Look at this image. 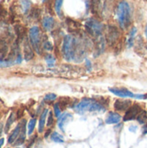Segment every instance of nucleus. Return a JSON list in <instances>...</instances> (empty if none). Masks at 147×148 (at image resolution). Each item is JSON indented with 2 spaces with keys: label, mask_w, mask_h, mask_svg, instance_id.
Instances as JSON below:
<instances>
[{
  "label": "nucleus",
  "mask_w": 147,
  "mask_h": 148,
  "mask_svg": "<svg viewBox=\"0 0 147 148\" xmlns=\"http://www.w3.org/2000/svg\"><path fill=\"white\" fill-rule=\"evenodd\" d=\"M116 16L118 22L120 23V26L121 29H126L129 27L132 21L131 16V8L127 2L121 1L117 7L116 10Z\"/></svg>",
  "instance_id": "obj_1"
},
{
  "label": "nucleus",
  "mask_w": 147,
  "mask_h": 148,
  "mask_svg": "<svg viewBox=\"0 0 147 148\" xmlns=\"http://www.w3.org/2000/svg\"><path fill=\"white\" fill-rule=\"evenodd\" d=\"M103 110L104 107L99 101L89 98L81 100L75 106V111L80 114H83L86 112H101Z\"/></svg>",
  "instance_id": "obj_2"
},
{
  "label": "nucleus",
  "mask_w": 147,
  "mask_h": 148,
  "mask_svg": "<svg viewBox=\"0 0 147 148\" xmlns=\"http://www.w3.org/2000/svg\"><path fill=\"white\" fill-rule=\"evenodd\" d=\"M62 56L68 62L75 60V37L72 35H67L62 42Z\"/></svg>",
  "instance_id": "obj_3"
},
{
  "label": "nucleus",
  "mask_w": 147,
  "mask_h": 148,
  "mask_svg": "<svg viewBox=\"0 0 147 148\" xmlns=\"http://www.w3.org/2000/svg\"><path fill=\"white\" fill-rule=\"evenodd\" d=\"M29 37L30 44L32 45L36 52L37 54H42V35H41L40 29L37 26H33L29 29Z\"/></svg>",
  "instance_id": "obj_4"
},
{
  "label": "nucleus",
  "mask_w": 147,
  "mask_h": 148,
  "mask_svg": "<svg viewBox=\"0 0 147 148\" xmlns=\"http://www.w3.org/2000/svg\"><path fill=\"white\" fill-rule=\"evenodd\" d=\"M85 28L87 31L94 37H99L103 31L102 23L95 18H89L85 23Z\"/></svg>",
  "instance_id": "obj_5"
},
{
  "label": "nucleus",
  "mask_w": 147,
  "mask_h": 148,
  "mask_svg": "<svg viewBox=\"0 0 147 148\" xmlns=\"http://www.w3.org/2000/svg\"><path fill=\"white\" fill-rule=\"evenodd\" d=\"M120 36V30L117 27L111 26V25L107 27L106 40L110 46H113L119 41Z\"/></svg>",
  "instance_id": "obj_6"
},
{
  "label": "nucleus",
  "mask_w": 147,
  "mask_h": 148,
  "mask_svg": "<svg viewBox=\"0 0 147 148\" xmlns=\"http://www.w3.org/2000/svg\"><path fill=\"white\" fill-rule=\"evenodd\" d=\"M140 111H141V108L138 104L133 105L132 107H130L126 110L125 116L123 118L124 121H133L134 119H137V116L139 115Z\"/></svg>",
  "instance_id": "obj_7"
},
{
  "label": "nucleus",
  "mask_w": 147,
  "mask_h": 148,
  "mask_svg": "<svg viewBox=\"0 0 147 148\" xmlns=\"http://www.w3.org/2000/svg\"><path fill=\"white\" fill-rule=\"evenodd\" d=\"M23 54H24L25 61H30L34 57V51L29 42V39L26 37L24 39V43H23Z\"/></svg>",
  "instance_id": "obj_8"
},
{
  "label": "nucleus",
  "mask_w": 147,
  "mask_h": 148,
  "mask_svg": "<svg viewBox=\"0 0 147 148\" xmlns=\"http://www.w3.org/2000/svg\"><path fill=\"white\" fill-rule=\"evenodd\" d=\"M73 119V115L69 113H64L63 114H62L59 118H58V127L59 128L64 132L65 130V127L67 126V124Z\"/></svg>",
  "instance_id": "obj_9"
},
{
  "label": "nucleus",
  "mask_w": 147,
  "mask_h": 148,
  "mask_svg": "<svg viewBox=\"0 0 147 148\" xmlns=\"http://www.w3.org/2000/svg\"><path fill=\"white\" fill-rule=\"evenodd\" d=\"M110 92H112L113 94H114L115 95L119 96V97H122V98H126V97H135V95L127 90V89H124V88H109Z\"/></svg>",
  "instance_id": "obj_10"
},
{
  "label": "nucleus",
  "mask_w": 147,
  "mask_h": 148,
  "mask_svg": "<svg viewBox=\"0 0 147 148\" xmlns=\"http://www.w3.org/2000/svg\"><path fill=\"white\" fill-rule=\"evenodd\" d=\"M20 124H21V132H20V134L17 138V140H16V143L15 145L16 146H20L22 144L24 143L25 141V135H26V120H22L20 121Z\"/></svg>",
  "instance_id": "obj_11"
},
{
  "label": "nucleus",
  "mask_w": 147,
  "mask_h": 148,
  "mask_svg": "<svg viewBox=\"0 0 147 148\" xmlns=\"http://www.w3.org/2000/svg\"><path fill=\"white\" fill-rule=\"evenodd\" d=\"M132 102L129 100H117L114 102V108L117 111H126L127 110Z\"/></svg>",
  "instance_id": "obj_12"
},
{
  "label": "nucleus",
  "mask_w": 147,
  "mask_h": 148,
  "mask_svg": "<svg viewBox=\"0 0 147 148\" xmlns=\"http://www.w3.org/2000/svg\"><path fill=\"white\" fill-rule=\"evenodd\" d=\"M42 27L45 30H51L55 26V19L52 16H44L42 22Z\"/></svg>",
  "instance_id": "obj_13"
},
{
  "label": "nucleus",
  "mask_w": 147,
  "mask_h": 148,
  "mask_svg": "<svg viewBox=\"0 0 147 148\" xmlns=\"http://www.w3.org/2000/svg\"><path fill=\"white\" fill-rule=\"evenodd\" d=\"M105 38L101 36L99 37H97V42H96V49H95V56H97L98 55H100L101 53H102L105 49Z\"/></svg>",
  "instance_id": "obj_14"
},
{
  "label": "nucleus",
  "mask_w": 147,
  "mask_h": 148,
  "mask_svg": "<svg viewBox=\"0 0 147 148\" xmlns=\"http://www.w3.org/2000/svg\"><path fill=\"white\" fill-rule=\"evenodd\" d=\"M121 116L119 114L116 113H109L108 116L106 119V123L107 124H117L120 121Z\"/></svg>",
  "instance_id": "obj_15"
},
{
  "label": "nucleus",
  "mask_w": 147,
  "mask_h": 148,
  "mask_svg": "<svg viewBox=\"0 0 147 148\" xmlns=\"http://www.w3.org/2000/svg\"><path fill=\"white\" fill-rule=\"evenodd\" d=\"M20 132H21V124L19 123V124L16 127V128L13 130L12 134H11L10 135V137H9V139H8L9 144H13V143L17 140L18 136H19V134H20Z\"/></svg>",
  "instance_id": "obj_16"
},
{
  "label": "nucleus",
  "mask_w": 147,
  "mask_h": 148,
  "mask_svg": "<svg viewBox=\"0 0 147 148\" xmlns=\"http://www.w3.org/2000/svg\"><path fill=\"white\" fill-rule=\"evenodd\" d=\"M49 114V110L48 109H44L42 111V113L41 114L40 116V120H39V125H38V132L39 133H42L43 129H44V126H45V121H46V117Z\"/></svg>",
  "instance_id": "obj_17"
},
{
  "label": "nucleus",
  "mask_w": 147,
  "mask_h": 148,
  "mask_svg": "<svg viewBox=\"0 0 147 148\" xmlns=\"http://www.w3.org/2000/svg\"><path fill=\"white\" fill-rule=\"evenodd\" d=\"M14 29H15V32L17 36L18 40H23L25 37V29L22 25L16 24L14 27Z\"/></svg>",
  "instance_id": "obj_18"
},
{
  "label": "nucleus",
  "mask_w": 147,
  "mask_h": 148,
  "mask_svg": "<svg viewBox=\"0 0 147 148\" xmlns=\"http://www.w3.org/2000/svg\"><path fill=\"white\" fill-rule=\"evenodd\" d=\"M136 32H137V29L135 27H133L131 29L130 33H129V36H128V39H127V42H126V44H127V47L128 48L133 47V42H134V36L136 35Z\"/></svg>",
  "instance_id": "obj_19"
},
{
  "label": "nucleus",
  "mask_w": 147,
  "mask_h": 148,
  "mask_svg": "<svg viewBox=\"0 0 147 148\" xmlns=\"http://www.w3.org/2000/svg\"><path fill=\"white\" fill-rule=\"evenodd\" d=\"M90 6L94 14H98L101 7V0H90Z\"/></svg>",
  "instance_id": "obj_20"
},
{
  "label": "nucleus",
  "mask_w": 147,
  "mask_h": 148,
  "mask_svg": "<svg viewBox=\"0 0 147 148\" xmlns=\"http://www.w3.org/2000/svg\"><path fill=\"white\" fill-rule=\"evenodd\" d=\"M14 121H15V114H14V113H11V114H10V116L8 117L7 121H6V123H5V126H4V133H5V134H7V133L9 132V130H10L11 125L13 124Z\"/></svg>",
  "instance_id": "obj_21"
},
{
  "label": "nucleus",
  "mask_w": 147,
  "mask_h": 148,
  "mask_svg": "<svg viewBox=\"0 0 147 148\" xmlns=\"http://www.w3.org/2000/svg\"><path fill=\"white\" fill-rule=\"evenodd\" d=\"M20 4H21L23 12L26 14L28 13V11L29 10L31 7V1L30 0H20Z\"/></svg>",
  "instance_id": "obj_22"
},
{
  "label": "nucleus",
  "mask_w": 147,
  "mask_h": 148,
  "mask_svg": "<svg viewBox=\"0 0 147 148\" xmlns=\"http://www.w3.org/2000/svg\"><path fill=\"white\" fill-rule=\"evenodd\" d=\"M137 121L139 124L143 125L147 121V112L145 110H141L139 115L137 116Z\"/></svg>",
  "instance_id": "obj_23"
},
{
  "label": "nucleus",
  "mask_w": 147,
  "mask_h": 148,
  "mask_svg": "<svg viewBox=\"0 0 147 148\" xmlns=\"http://www.w3.org/2000/svg\"><path fill=\"white\" fill-rule=\"evenodd\" d=\"M51 140L55 142V143H63L64 142V138L63 136H62L60 134H58L57 132H54L52 133L51 136H50Z\"/></svg>",
  "instance_id": "obj_24"
},
{
  "label": "nucleus",
  "mask_w": 147,
  "mask_h": 148,
  "mask_svg": "<svg viewBox=\"0 0 147 148\" xmlns=\"http://www.w3.org/2000/svg\"><path fill=\"white\" fill-rule=\"evenodd\" d=\"M63 0H55V10L59 16H62V5Z\"/></svg>",
  "instance_id": "obj_25"
},
{
  "label": "nucleus",
  "mask_w": 147,
  "mask_h": 148,
  "mask_svg": "<svg viewBox=\"0 0 147 148\" xmlns=\"http://www.w3.org/2000/svg\"><path fill=\"white\" fill-rule=\"evenodd\" d=\"M36 124V119H31L29 121V124H28V134H29V135L32 134V133H33V131L35 129Z\"/></svg>",
  "instance_id": "obj_26"
},
{
  "label": "nucleus",
  "mask_w": 147,
  "mask_h": 148,
  "mask_svg": "<svg viewBox=\"0 0 147 148\" xmlns=\"http://www.w3.org/2000/svg\"><path fill=\"white\" fill-rule=\"evenodd\" d=\"M16 64V62L14 61H9L6 59H0V68H7V67H10L12 65Z\"/></svg>",
  "instance_id": "obj_27"
},
{
  "label": "nucleus",
  "mask_w": 147,
  "mask_h": 148,
  "mask_svg": "<svg viewBox=\"0 0 147 148\" xmlns=\"http://www.w3.org/2000/svg\"><path fill=\"white\" fill-rule=\"evenodd\" d=\"M45 60H46V62H47V64H48L49 67H53L55 65V58L52 55H47L45 56Z\"/></svg>",
  "instance_id": "obj_28"
},
{
  "label": "nucleus",
  "mask_w": 147,
  "mask_h": 148,
  "mask_svg": "<svg viewBox=\"0 0 147 148\" xmlns=\"http://www.w3.org/2000/svg\"><path fill=\"white\" fill-rule=\"evenodd\" d=\"M56 95L55 94H53V93H49V94H47L45 96H44V101H49V102H51L53 101H55L56 99Z\"/></svg>",
  "instance_id": "obj_29"
},
{
  "label": "nucleus",
  "mask_w": 147,
  "mask_h": 148,
  "mask_svg": "<svg viewBox=\"0 0 147 148\" xmlns=\"http://www.w3.org/2000/svg\"><path fill=\"white\" fill-rule=\"evenodd\" d=\"M42 47H43V49H46V50H52V49H53V45H52V43H51L49 41H48V40L42 41Z\"/></svg>",
  "instance_id": "obj_30"
},
{
  "label": "nucleus",
  "mask_w": 147,
  "mask_h": 148,
  "mask_svg": "<svg viewBox=\"0 0 147 148\" xmlns=\"http://www.w3.org/2000/svg\"><path fill=\"white\" fill-rule=\"evenodd\" d=\"M54 113H55V116L56 118H59L61 116V108H60L59 103H55L54 105Z\"/></svg>",
  "instance_id": "obj_31"
},
{
  "label": "nucleus",
  "mask_w": 147,
  "mask_h": 148,
  "mask_svg": "<svg viewBox=\"0 0 147 148\" xmlns=\"http://www.w3.org/2000/svg\"><path fill=\"white\" fill-rule=\"evenodd\" d=\"M69 99L68 98H67V97H63V98H62V99H60V101L58 102L59 103V105H62V108H65L67 105H68L69 104Z\"/></svg>",
  "instance_id": "obj_32"
},
{
  "label": "nucleus",
  "mask_w": 147,
  "mask_h": 148,
  "mask_svg": "<svg viewBox=\"0 0 147 148\" xmlns=\"http://www.w3.org/2000/svg\"><path fill=\"white\" fill-rule=\"evenodd\" d=\"M54 123V117H53V114L52 112H49V117H48V121H47V126L48 127H51Z\"/></svg>",
  "instance_id": "obj_33"
},
{
  "label": "nucleus",
  "mask_w": 147,
  "mask_h": 148,
  "mask_svg": "<svg viewBox=\"0 0 147 148\" xmlns=\"http://www.w3.org/2000/svg\"><path fill=\"white\" fill-rule=\"evenodd\" d=\"M7 12L5 10V9L3 8V6L2 4H0V20L1 19H3L6 16Z\"/></svg>",
  "instance_id": "obj_34"
},
{
  "label": "nucleus",
  "mask_w": 147,
  "mask_h": 148,
  "mask_svg": "<svg viewBox=\"0 0 147 148\" xmlns=\"http://www.w3.org/2000/svg\"><path fill=\"white\" fill-rule=\"evenodd\" d=\"M137 99H146L147 95H135V97Z\"/></svg>",
  "instance_id": "obj_35"
},
{
  "label": "nucleus",
  "mask_w": 147,
  "mask_h": 148,
  "mask_svg": "<svg viewBox=\"0 0 147 148\" xmlns=\"http://www.w3.org/2000/svg\"><path fill=\"white\" fill-rule=\"evenodd\" d=\"M86 66L88 68V70H91L92 65H91V62H90L89 60H86Z\"/></svg>",
  "instance_id": "obj_36"
},
{
  "label": "nucleus",
  "mask_w": 147,
  "mask_h": 148,
  "mask_svg": "<svg viewBox=\"0 0 147 148\" xmlns=\"http://www.w3.org/2000/svg\"><path fill=\"white\" fill-rule=\"evenodd\" d=\"M23 114V111L22 109H19V110H17V116H16V117H17L18 119L22 118Z\"/></svg>",
  "instance_id": "obj_37"
},
{
  "label": "nucleus",
  "mask_w": 147,
  "mask_h": 148,
  "mask_svg": "<svg viewBox=\"0 0 147 148\" xmlns=\"http://www.w3.org/2000/svg\"><path fill=\"white\" fill-rule=\"evenodd\" d=\"M3 124L2 122H0V137L3 134Z\"/></svg>",
  "instance_id": "obj_38"
},
{
  "label": "nucleus",
  "mask_w": 147,
  "mask_h": 148,
  "mask_svg": "<svg viewBox=\"0 0 147 148\" xmlns=\"http://www.w3.org/2000/svg\"><path fill=\"white\" fill-rule=\"evenodd\" d=\"M144 55H145L146 58L147 59V45H146L145 48H144Z\"/></svg>",
  "instance_id": "obj_39"
},
{
  "label": "nucleus",
  "mask_w": 147,
  "mask_h": 148,
  "mask_svg": "<svg viewBox=\"0 0 147 148\" xmlns=\"http://www.w3.org/2000/svg\"><path fill=\"white\" fill-rule=\"evenodd\" d=\"M136 129H137V127H135V126H133V127H130V131H133V132H135V131H136Z\"/></svg>",
  "instance_id": "obj_40"
},
{
  "label": "nucleus",
  "mask_w": 147,
  "mask_h": 148,
  "mask_svg": "<svg viewBox=\"0 0 147 148\" xmlns=\"http://www.w3.org/2000/svg\"><path fill=\"white\" fill-rule=\"evenodd\" d=\"M3 142H4V139L1 138V139H0V148L2 147V146L3 145Z\"/></svg>",
  "instance_id": "obj_41"
},
{
  "label": "nucleus",
  "mask_w": 147,
  "mask_h": 148,
  "mask_svg": "<svg viewBox=\"0 0 147 148\" xmlns=\"http://www.w3.org/2000/svg\"><path fill=\"white\" fill-rule=\"evenodd\" d=\"M143 133H144V134H147V123H146V125L145 126V127H144Z\"/></svg>",
  "instance_id": "obj_42"
},
{
  "label": "nucleus",
  "mask_w": 147,
  "mask_h": 148,
  "mask_svg": "<svg viewBox=\"0 0 147 148\" xmlns=\"http://www.w3.org/2000/svg\"><path fill=\"white\" fill-rule=\"evenodd\" d=\"M49 134H50V130H48V131H47V133L45 134V138H47V137L49 136Z\"/></svg>",
  "instance_id": "obj_43"
},
{
  "label": "nucleus",
  "mask_w": 147,
  "mask_h": 148,
  "mask_svg": "<svg viewBox=\"0 0 147 148\" xmlns=\"http://www.w3.org/2000/svg\"><path fill=\"white\" fill-rule=\"evenodd\" d=\"M145 33H146V38H147V25H146V30H145Z\"/></svg>",
  "instance_id": "obj_44"
},
{
  "label": "nucleus",
  "mask_w": 147,
  "mask_h": 148,
  "mask_svg": "<svg viewBox=\"0 0 147 148\" xmlns=\"http://www.w3.org/2000/svg\"><path fill=\"white\" fill-rule=\"evenodd\" d=\"M45 1H46V0H42V2H45Z\"/></svg>",
  "instance_id": "obj_45"
},
{
  "label": "nucleus",
  "mask_w": 147,
  "mask_h": 148,
  "mask_svg": "<svg viewBox=\"0 0 147 148\" xmlns=\"http://www.w3.org/2000/svg\"><path fill=\"white\" fill-rule=\"evenodd\" d=\"M16 148H20V147H16Z\"/></svg>",
  "instance_id": "obj_46"
}]
</instances>
